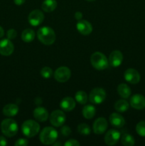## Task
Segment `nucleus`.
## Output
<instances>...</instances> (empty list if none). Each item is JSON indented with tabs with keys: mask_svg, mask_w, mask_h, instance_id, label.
Returning <instances> with one entry per match:
<instances>
[{
	"mask_svg": "<svg viewBox=\"0 0 145 146\" xmlns=\"http://www.w3.org/2000/svg\"><path fill=\"white\" fill-rule=\"evenodd\" d=\"M90 62L95 69L104 70L108 67V60L105 55L101 52H95L90 57Z\"/></svg>",
	"mask_w": 145,
	"mask_h": 146,
	"instance_id": "obj_5",
	"label": "nucleus"
},
{
	"mask_svg": "<svg viewBox=\"0 0 145 146\" xmlns=\"http://www.w3.org/2000/svg\"><path fill=\"white\" fill-rule=\"evenodd\" d=\"M34 116L36 120L40 121V122H44L48 120L49 114L48 111L45 108L43 107H37L34 111Z\"/></svg>",
	"mask_w": 145,
	"mask_h": 146,
	"instance_id": "obj_17",
	"label": "nucleus"
},
{
	"mask_svg": "<svg viewBox=\"0 0 145 146\" xmlns=\"http://www.w3.org/2000/svg\"><path fill=\"white\" fill-rule=\"evenodd\" d=\"M28 141L25 138H20V139L17 140L15 142L14 145L16 146H26L28 145Z\"/></svg>",
	"mask_w": 145,
	"mask_h": 146,
	"instance_id": "obj_33",
	"label": "nucleus"
},
{
	"mask_svg": "<svg viewBox=\"0 0 145 146\" xmlns=\"http://www.w3.org/2000/svg\"><path fill=\"white\" fill-rule=\"evenodd\" d=\"M87 1H95V0H87Z\"/></svg>",
	"mask_w": 145,
	"mask_h": 146,
	"instance_id": "obj_40",
	"label": "nucleus"
},
{
	"mask_svg": "<svg viewBox=\"0 0 145 146\" xmlns=\"http://www.w3.org/2000/svg\"><path fill=\"white\" fill-rule=\"evenodd\" d=\"M75 19L78 20V21H80V20L82 19V14L80 12V11H77L75 14Z\"/></svg>",
	"mask_w": 145,
	"mask_h": 146,
	"instance_id": "obj_36",
	"label": "nucleus"
},
{
	"mask_svg": "<svg viewBox=\"0 0 145 146\" xmlns=\"http://www.w3.org/2000/svg\"><path fill=\"white\" fill-rule=\"evenodd\" d=\"M40 141L44 145H51L58 138V132L52 127H45L40 133Z\"/></svg>",
	"mask_w": 145,
	"mask_h": 146,
	"instance_id": "obj_2",
	"label": "nucleus"
},
{
	"mask_svg": "<svg viewBox=\"0 0 145 146\" xmlns=\"http://www.w3.org/2000/svg\"><path fill=\"white\" fill-rule=\"evenodd\" d=\"M25 1L26 0H14V3H15L16 5H18V6L22 5L23 4H24Z\"/></svg>",
	"mask_w": 145,
	"mask_h": 146,
	"instance_id": "obj_37",
	"label": "nucleus"
},
{
	"mask_svg": "<svg viewBox=\"0 0 145 146\" xmlns=\"http://www.w3.org/2000/svg\"><path fill=\"white\" fill-rule=\"evenodd\" d=\"M66 117L65 113L61 110L53 111L50 116V122L53 126L60 127L65 122Z\"/></svg>",
	"mask_w": 145,
	"mask_h": 146,
	"instance_id": "obj_8",
	"label": "nucleus"
},
{
	"mask_svg": "<svg viewBox=\"0 0 145 146\" xmlns=\"http://www.w3.org/2000/svg\"><path fill=\"white\" fill-rule=\"evenodd\" d=\"M7 38H8L9 39H10V40L14 39V38H15L17 36L16 31L14 29H13L8 30V31H7Z\"/></svg>",
	"mask_w": 145,
	"mask_h": 146,
	"instance_id": "obj_32",
	"label": "nucleus"
},
{
	"mask_svg": "<svg viewBox=\"0 0 145 146\" xmlns=\"http://www.w3.org/2000/svg\"><path fill=\"white\" fill-rule=\"evenodd\" d=\"M109 122L111 125L116 128H122L125 123V121L123 117L117 113H113L111 114L109 116Z\"/></svg>",
	"mask_w": 145,
	"mask_h": 146,
	"instance_id": "obj_18",
	"label": "nucleus"
},
{
	"mask_svg": "<svg viewBox=\"0 0 145 146\" xmlns=\"http://www.w3.org/2000/svg\"><path fill=\"white\" fill-rule=\"evenodd\" d=\"M125 80L127 82L130 83L132 84H136L140 81V74L134 68H128L125 71V74H124Z\"/></svg>",
	"mask_w": 145,
	"mask_h": 146,
	"instance_id": "obj_12",
	"label": "nucleus"
},
{
	"mask_svg": "<svg viewBox=\"0 0 145 146\" xmlns=\"http://www.w3.org/2000/svg\"><path fill=\"white\" fill-rule=\"evenodd\" d=\"M75 100L80 104H85L88 101V95L82 91H78L75 94Z\"/></svg>",
	"mask_w": 145,
	"mask_h": 146,
	"instance_id": "obj_27",
	"label": "nucleus"
},
{
	"mask_svg": "<svg viewBox=\"0 0 145 146\" xmlns=\"http://www.w3.org/2000/svg\"><path fill=\"white\" fill-rule=\"evenodd\" d=\"M1 131L4 135L13 137L18 132V125L14 120L11 118L4 119L1 123Z\"/></svg>",
	"mask_w": 145,
	"mask_h": 146,
	"instance_id": "obj_4",
	"label": "nucleus"
},
{
	"mask_svg": "<svg viewBox=\"0 0 145 146\" xmlns=\"http://www.w3.org/2000/svg\"><path fill=\"white\" fill-rule=\"evenodd\" d=\"M71 76V71L68 67L61 66L57 68L54 74V78L58 82L65 83L69 80Z\"/></svg>",
	"mask_w": 145,
	"mask_h": 146,
	"instance_id": "obj_7",
	"label": "nucleus"
},
{
	"mask_svg": "<svg viewBox=\"0 0 145 146\" xmlns=\"http://www.w3.org/2000/svg\"><path fill=\"white\" fill-rule=\"evenodd\" d=\"M7 145V139L4 136H0V146H5Z\"/></svg>",
	"mask_w": 145,
	"mask_h": 146,
	"instance_id": "obj_35",
	"label": "nucleus"
},
{
	"mask_svg": "<svg viewBox=\"0 0 145 146\" xmlns=\"http://www.w3.org/2000/svg\"><path fill=\"white\" fill-rule=\"evenodd\" d=\"M107 122L105 118H98L93 123V131L97 135H101L106 131Z\"/></svg>",
	"mask_w": 145,
	"mask_h": 146,
	"instance_id": "obj_14",
	"label": "nucleus"
},
{
	"mask_svg": "<svg viewBox=\"0 0 145 146\" xmlns=\"http://www.w3.org/2000/svg\"><path fill=\"white\" fill-rule=\"evenodd\" d=\"M4 35V31L2 27L0 26V38H2Z\"/></svg>",
	"mask_w": 145,
	"mask_h": 146,
	"instance_id": "obj_38",
	"label": "nucleus"
},
{
	"mask_svg": "<svg viewBox=\"0 0 145 146\" xmlns=\"http://www.w3.org/2000/svg\"><path fill=\"white\" fill-rule=\"evenodd\" d=\"M61 133L63 136H68V135H71V128L67 125L65 126H63L61 129Z\"/></svg>",
	"mask_w": 145,
	"mask_h": 146,
	"instance_id": "obj_31",
	"label": "nucleus"
},
{
	"mask_svg": "<svg viewBox=\"0 0 145 146\" xmlns=\"http://www.w3.org/2000/svg\"><path fill=\"white\" fill-rule=\"evenodd\" d=\"M121 141H122V145L125 146H132L134 145L135 141L134 138L128 133H125L122 135V138H121Z\"/></svg>",
	"mask_w": 145,
	"mask_h": 146,
	"instance_id": "obj_26",
	"label": "nucleus"
},
{
	"mask_svg": "<svg viewBox=\"0 0 145 146\" xmlns=\"http://www.w3.org/2000/svg\"><path fill=\"white\" fill-rule=\"evenodd\" d=\"M129 107V103L124 99L119 100L115 104V109L117 112L124 113L128 110Z\"/></svg>",
	"mask_w": 145,
	"mask_h": 146,
	"instance_id": "obj_24",
	"label": "nucleus"
},
{
	"mask_svg": "<svg viewBox=\"0 0 145 146\" xmlns=\"http://www.w3.org/2000/svg\"><path fill=\"white\" fill-rule=\"evenodd\" d=\"M120 138V133L115 129H110L105 135V143L107 145H114Z\"/></svg>",
	"mask_w": 145,
	"mask_h": 146,
	"instance_id": "obj_11",
	"label": "nucleus"
},
{
	"mask_svg": "<svg viewBox=\"0 0 145 146\" xmlns=\"http://www.w3.org/2000/svg\"><path fill=\"white\" fill-rule=\"evenodd\" d=\"M130 106L136 110L145 108V97L141 94H134L130 98Z\"/></svg>",
	"mask_w": 145,
	"mask_h": 146,
	"instance_id": "obj_13",
	"label": "nucleus"
},
{
	"mask_svg": "<svg viewBox=\"0 0 145 146\" xmlns=\"http://www.w3.org/2000/svg\"><path fill=\"white\" fill-rule=\"evenodd\" d=\"M117 92L123 98H128L131 95L130 88L125 84H120L118 86Z\"/></svg>",
	"mask_w": 145,
	"mask_h": 146,
	"instance_id": "obj_21",
	"label": "nucleus"
},
{
	"mask_svg": "<svg viewBox=\"0 0 145 146\" xmlns=\"http://www.w3.org/2000/svg\"><path fill=\"white\" fill-rule=\"evenodd\" d=\"M18 112V107L16 104H7L3 108V113L6 116L13 117Z\"/></svg>",
	"mask_w": 145,
	"mask_h": 146,
	"instance_id": "obj_20",
	"label": "nucleus"
},
{
	"mask_svg": "<svg viewBox=\"0 0 145 146\" xmlns=\"http://www.w3.org/2000/svg\"><path fill=\"white\" fill-rule=\"evenodd\" d=\"M123 61V55L122 52L118 50L112 51L109 57V64L113 67H118L122 64Z\"/></svg>",
	"mask_w": 145,
	"mask_h": 146,
	"instance_id": "obj_16",
	"label": "nucleus"
},
{
	"mask_svg": "<svg viewBox=\"0 0 145 146\" xmlns=\"http://www.w3.org/2000/svg\"><path fill=\"white\" fill-rule=\"evenodd\" d=\"M35 38V33L34 30L31 29H26L21 34V38L24 42H31Z\"/></svg>",
	"mask_w": 145,
	"mask_h": 146,
	"instance_id": "obj_25",
	"label": "nucleus"
},
{
	"mask_svg": "<svg viewBox=\"0 0 145 146\" xmlns=\"http://www.w3.org/2000/svg\"><path fill=\"white\" fill-rule=\"evenodd\" d=\"M136 131L142 137H145V121H140L136 126Z\"/></svg>",
	"mask_w": 145,
	"mask_h": 146,
	"instance_id": "obj_29",
	"label": "nucleus"
},
{
	"mask_svg": "<svg viewBox=\"0 0 145 146\" xmlns=\"http://www.w3.org/2000/svg\"><path fill=\"white\" fill-rule=\"evenodd\" d=\"M57 145H61V143H55L53 144V146H57Z\"/></svg>",
	"mask_w": 145,
	"mask_h": 146,
	"instance_id": "obj_39",
	"label": "nucleus"
},
{
	"mask_svg": "<svg viewBox=\"0 0 145 146\" xmlns=\"http://www.w3.org/2000/svg\"><path fill=\"white\" fill-rule=\"evenodd\" d=\"M38 39L45 45H51L54 43L56 38L55 31L53 29L48 27H44L40 28L37 31Z\"/></svg>",
	"mask_w": 145,
	"mask_h": 146,
	"instance_id": "obj_1",
	"label": "nucleus"
},
{
	"mask_svg": "<svg viewBox=\"0 0 145 146\" xmlns=\"http://www.w3.org/2000/svg\"><path fill=\"white\" fill-rule=\"evenodd\" d=\"M60 106L63 111L68 112L75 108V102L73 98L71 97H65V98H63L62 101H61Z\"/></svg>",
	"mask_w": 145,
	"mask_h": 146,
	"instance_id": "obj_19",
	"label": "nucleus"
},
{
	"mask_svg": "<svg viewBox=\"0 0 145 146\" xmlns=\"http://www.w3.org/2000/svg\"><path fill=\"white\" fill-rule=\"evenodd\" d=\"M53 74V71L50 67L45 66L41 70V75L44 78H51Z\"/></svg>",
	"mask_w": 145,
	"mask_h": 146,
	"instance_id": "obj_30",
	"label": "nucleus"
},
{
	"mask_svg": "<svg viewBox=\"0 0 145 146\" xmlns=\"http://www.w3.org/2000/svg\"><path fill=\"white\" fill-rule=\"evenodd\" d=\"M28 22L34 27L40 25L44 20V15L41 11L38 9L34 10L29 14L28 17Z\"/></svg>",
	"mask_w": 145,
	"mask_h": 146,
	"instance_id": "obj_9",
	"label": "nucleus"
},
{
	"mask_svg": "<svg viewBox=\"0 0 145 146\" xmlns=\"http://www.w3.org/2000/svg\"><path fill=\"white\" fill-rule=\"evenodd\" d=\"M78 131L82 135H88L91 132L90 128L86 123H80L78 126Z\"/></svg>",
	"mask_w": 145,
	"mask_h": 146,
	"instance_id": "obj_28",
	"label": "nucleus"
},
{
	"mask_svg": "<svg viewBox=\"0 0 145 146\" xmlns=\"http://www.w3.org/2000/svg\"><path fill=\"white\" fill-rule=\"evenodd\" d=\"M14 46L11 40L5 38L0 41V54L5 56H10L14 52Z\"/></svg>",
	"mask_w": 145,
	"mask_h": 146,
	"instance_id": "obj_10",
	"label": "nucleus"
},
{
	"mask_svg": "<svg viewBox=\"0 0 145 146\" xmlns=\"http://www.w3.org/2000/svg\"><path fill=\"white\" fill-rule=\"evenodd\" d=\"M65 146H79L80 143L78 141L75 139H70L65 143Z\"/></svg>",
	"mask_w": 145,
	"mask_h": 146,
	"instance_id": "obj_34",
	"label": "nucleus"
},
{
	"mask_svg": "<svg viewBox=\"0 0 145 146\" xmlns=\"http://www.w3.org/2000/svg\"><path fill=\"white\" fill-rule=\"evenodd\" d=\"M77 30L82 35H88L92 31V27L87 20H80L76 24Z\"/></svg>",
	"mask_w": 145,
	"mask_h": 146,
	"instance_id": "obj_15",
	"label": "nucleus"
},
{
	"mask_svg": "<svg viewBox=\"0 0 145 146\" xmlns=\"http://www.w3.org/2000/svg\"><path fill=\"white\" fill-rule=\"evenodd\" d=\"M41 7L45 12H51L57 7V1L55 0H45L42 3Z\"/></svg>",
	"mask_w": 145,
	"mask_h": 146,
	"instance_id": "obj_22",
	"label": "nucleus"
},
{
	"mask_svg": "<svg viewBox=\"0 0 145 146\" xmlns=\"http://www.w3.org/2000/svg\"><path fill=\"white\" fill-rule=\"evenodd\" d=\"M23 134L28 138L36 136L40 131V125L36 121L33 120H27L23 123L21 125Z\"/></svg>",
	"mask_w": 145,
	"mask_h": 146,
	"instance_id": "obj_3",
	"label": "nucleus"
},
{
	"mask_svg": "<svg viewBox=\"0 0 145 146\" xmlns=\"http://www.w3.org/2000/svg\"><path fill=\"white\" fill-rule=\"evenodd\" d=\"M96 113V109L92 105H87L82 108V115L86 119H91L93 118Z\"/></svg>",
	"mask_w": 145,
	"mask_h": 146,
	"instance_id": "obj_23",
	"label": "nucleus"
},
{
	"mask_svg": "<svg viewBox=\"0 0 145 146\" xmlns=\"http://www.w3.org/2000/svg\"><path fill=\"white\" fill-rule=\"evenodd\" d=\"M106 98V92L102 88H95L90 91L89 99L92 104H102Z\"/></svg>",
	"mask_w": 145,
	"mask_h": 146,
	"instance_id": "obj_6",
	"label": "nucleus"
}]
</instances>
